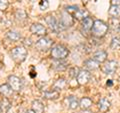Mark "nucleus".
<instances>
[{
	"label": "nucleus",
	"mask_w": 120,
	"mask_h": 113,
	"mask_svg": "<svg viewBox=\"0 0 120 113\" xmlns=\"http://www.w3.org/2000/svg\"><path fill=\"white\" fill-rule=\"evenodd\" d=\"M107 31H108V25L105 23V22L101 21V20H95L94 22H93L91 32L95 37L101 38V37L106 35Z\"/></svg>",
	"instance_id": "f257e3e1"
},
{
	"label": "nucleus",
	"mask_w": 120,
	"mask_h": 113,
	"mask_svg": "<svg viewBox=\"0 0 120 113\" xmlns=\"http://www.w3.org/2000/svg\"><path fill=\"white\" fill-rule=\"evenodd\" d=\"M69 55V50L63 45H56L51 50V57L55 60H63Z\"/></svg>",
	"instance_id": "f03ea898"
},
{
	"label": "nucleus",
	"mask_w": 120,
	"mask_h": 113,
	"mask_svg": "<svg viewBox=\"0 0 120 113\" xmlns=\"http://www.w3.org/2000/svg\"><path fill=\"white\" fill-rule=\"evenodd\" d=\"M11 57L14 60L15 62L20 63L23 62L24 60L26 59V56H27V50L25 49V47L23 46H17L14 47L10 52Z\"/></svg>",
	"instance_id": "7ed1b4c3"
},
{
	"label": "nucleus",
	"mask_w": 120,
	"mask_h": 113,
	"mask_svg": "<svg viewBox=\"0 0 120 113\" xmlns=\"http://www.w3.org/2000/svg\"><path fill=\"white\" fill-rule=\"evenodd\" d=\"M58 23H59L60 30H63V29H65L67 27H70V26L73 24V18L69 13L62 12L61 17H60V21L58 22Z\"/></svg>",
	"instance_id": "20e7f679"
},
{
	"label": "nucleus",
	"mask_w": 120,
	"mask_h": 113,
	"mask_svg": "<svg viewBox=\"0 0 120 113\" xmlns=\"http://www.w3.org/2000/svg\"><path fill=\"white\" fill-rule=\"evenodd\" d=\"M52 44H53V40L48 38V37H42L36 42V48L39 51H47L50 49Z\"/></svg>",
	"instance_id": "39448f33"
},
{
	"label": "nucleus",
	"mask_w": 120,
	"mask_h": 113,
	"mask_svg": "<svg viewBox=\"0 0 120 113\" xmlns=\"http://www.w3.org/2000/svg\"><path fill=\"white\" fill-rule=\"evenodd\" d=\"M101 70L103 71V73L111 75L113 74L116 70H117V61L115 60H110L104 64V65L101 67Z\"/></svg>",
	"instance_id": "423d86ee"
},
{
	"label": "nucleus",
	"mask_w": 120,
	"mask_h": 113,
	"mask_svg": "<svg viewBox=\"0 0 120 113\" xmlns=\"http://www.w3.org/2000/svg\"><path fill=\"white\" fill-rule=\"evenodd\" d=\"M8 85L11 87L13 91H20L22 88V82L19 77L11 75L8 77Z\"/></svg>",
	"instance_id": "0eeeda50"
},
{
	"label": "nucleus",
	"mask_w": 120,
	"mask_h": 113,
	"mask_svg": "<svg viewBox=\"0 0 120 113\" xmlns=\"http://www.w3.org/2000/svg\"><path fill=\"white\" fill-rule=\"evenodd\" d=\"M45 22L47 23V25L49 26V28L54 32H59L60 28H59V23L58 21L56 20V18L54 16H51V15H48V16L45 17Z\"/></svg>",
	"instance_id": "6e6552de"
},
{
	"label": "nucleus",
	"mask_w": 120,
	"mask_h": 113,
	"mask_svg": "<svg viewBox=\"0 0 120 113\" xmlns=\"http://www.w3.org/2000/svg\"><path fill=\"white\" fill-rule=\"evenodd\" d=\"M90 77H91V74H90L89 71L87 70H82L80 71L77 75V82L79 85H85L87 84L89 80H90Z\"/></svg>",
	"instance_id": "1a4fd4ad"
},
{
	"label": "nucleus",
	"mask_w": 120,
	"mask_h": 113,
	"mask_svg": "<svg viewBox=\"0 0 120 113\" xmlns=\"http://www.w3.org/2000/svg\"><path fill=\"white\" fill-rule=\"evenodd\" d=\"M30 31H31L32 34L39 36H43L46 34V28L40 23H33L30 26Z\"/></svg>",
	"instance_id": "9d476101"
},
{
	"label": "nucleus",
	"mask_w": 120,
	"mask_h": 113,
	"mask_svg": "<svg viewBox=\"0 0 120 113\" xmlns=\"http://www.w3.org/2000/svg\"><path fill=\"white\" fill-rule=\"evenodd\" d=\"M65 103L67 104V106H68L70 109H77L78 106H79V102H78V99L76 98L75 96H67L65 98Z\"/></svg>",
	"instance_id": "9b49d317"
},
{
	"label": "nucleus",
	"mask_w": 120,
	"mask_h": 113,
	"mask_svg": "<svg viewBox=\"0 0 120 113\" xmlns=\"http://www.w3.org/2000/svg\"><path fill=\"white\" fill-rule=\"evenodd\" d=\"M27 18H28L27 13L23 9H17L15 11V19L17 20V22H19V23H25Z\"/></svg>",
	"instance_id": "f8f14e48"
},
{
	"label": "nucleus",
	"mask_w": 120,
	"mask_h": 113,
	"mask_svg": "<svg viewBox=\"0 0 120 113\" xmlns=\"http://www.w3.org/2000/svg\"><path fill=\"white\" fill-rule=\"evenodd\" d=\"M110 101L106 99V98H101L98 102V109L102 112V113H105L109 110L110 108Z\"/></svg>",
	"instance_id": "ddd939ff"
},
{
	"label": "nucleus",
	"mask_w": 120,
	"mask_h": 113,
	"mask_svg": "<svg viewBox=\"0 0 120 113\" xmlns=\"http://www.w3.org/2000/svg\"><path fill=\"white\" fill-rule=\"evenodd\" d=\"M93 59L98 63H102L107 59V52L104 50H98L93 54Z\"/></svg>",
	"instance_id": "4468645a"
},
{
	"label": "nucleus",
	"mask_w": 120,
	"mask_h": 113,
	"mask_svg": "<svg viewBox=\"0 0 120 113\" xmlns=\"http://www.w3.org/2000/svg\"><path fill=\"white\" fill-rule=\"evenodd\" d=\"M108 28H110L113 31H117L120 29V20L119 18H114L111 17L108 20Z\"/></svg>",
	"instance_id": "2eb2a0df"
},
{
	"label": "nucleus",
	"mask_w": 120,
	"mask_h": 113,
	"mask_svg": "<svg viewBox=\"0 0 120 113\" xmlns=\"http://www.w3.org/2000/svg\"><path fill=\"white\" fill-rule=\"evenodd\" d=\"M0 93L7 98V97H10L11 95H12L13 90L11 89V87L8 84H2L1 86H0Z\"/></svg>",
	"instance_id": "dca6fc26"
},
{
	"label": "nucleus",
	"mask_w": 120,
	"mask_h": 113,
	"mask_svg": "<svg viewBox=\"0 0 120 113\" xmlns=\"http://www.w3.org/2000/svg\"><path fill=\"white\" fill-rule=\"evenodd\" d=\"M93 21L92 20V18L91 17H86L85 19H83L82 20V23H81V25H82V29H84V31H89V30H91V28H92V26H93Z\"/></svg>",
	"instance_id": "f3484780"
},
{
	"label": "nucleus",
	"mask_w": 120,
	"mask_h": 113,
	"mask_svg": "<svg viewBox=\"0 0 120 113\" xmlns=\"http://www.w3.org/2000/svg\"><path fill=\"white\" fill-rule=\"evenodd\" d=\"M32 110L35 113H43L44 111V105L39 100H34L32 102Z\"/></svg>",
	"instance_id": "a211bd4d"
},
{
	"label": "nucleus",
	"mask_w": 120,
	"mask_h": 113,
	"mask_svg": "<svg viewBox=\"0 0 120 113\" xmlns=\"http://www.w3.org/2000/svg\"><path fill=\"white\" fill-rule=\"evenodd\" d=\"M84 67L89 70H95L99 67V63L95 61L94 59H88L84 61Z\"/></svg>",
	"instance_id": "6ab92c4d"
},
{
	"label": "nucleus",
	"mask_w": 120,
	"mask_h": 113,
	"mask_svg": "<svg viewBox=\"0 0 120 113\" xmlns=\"http://www.w3.org/2000/svg\"><path fill=\"white\" fill-rule=\"evenodd\" d=\"M92 104H93V101L90 99L89 97H83L79 102V106L83 109V110H86V109H89L91 107Z\"/></svg>",
	"instance_id": "aec40b11"
},
{
	"label": "nucleus",
	"mask_w": 120,
	"mask_h": 113,
	"mask_svg": "<svg viewBox=\"0 0 120 113\" xmlns=\"http://www.w3.org/2000/svg\"><path fill=\"white\" fill-rule=\"evenodd\" d=\"M66 80L64 78H59L57 79V80L55 81V83L53 84V88L54 90H56V91H59V90H62L65 88L66 86Z\"/></svg>",
	"instance_id": "412c9836"
},
{
	"label": "nucleus",
	"mask_w": 120,
	"mask_h": 113,
	"mask_svg": "<svg viewBox=\"0 0 120 113\" xmlns=\"http://www.w3.org/2000/svg\"><path fill=\"white\" fill-rule=\"evenodd\" d=\"M10 105H11L10 101L8 100V98H6V97L0 101V110H1V113H6L8 111L10 108Z\"/></svg>",
	"instance_id": "4be33fe9"
},
{
	"label": "nucleus",
	"mask_w": 120,
	"mask_h": 113,
	"mask_svg": "<svg viewBox=\"0 0 120 113\" xmlns=\"http://www.w3.org/2000/svg\"><path fill=\"white\" fill-rule=\"evenodd\" d=\"M73 17L76 18L77 20H83L86 17H88V12L84 9H78L76 12L73 14Z\"/></svg>",
	"instance_id": "5701e85b"
},
{
	"label": "nucleus",
	"mask_w": 120,
	"mask_h": 113,
	"mask_svg": "<svg viewBox=\"0 0 120 113\" xmlns=\"http://www.w3.org/2000/svg\"><path fill=\"white\" fill-rule=\"evenodd\" d=\"M43 96L46 99H52V100L57 99L58 97H59V91H56V90H50V91H46V92L43 94Z\"/></svg>",
	"instance_id": "b1692460"
},
{
	"label": "nucleus",
	"mask_w": 120,
	"mask_h": 113,
	"mask_svg": "<svg viewBox=\"0 0 120 113\" xmlns=\"http://www.w3.org/2000/svg\"><path fill=\"white\" fill-rule=\"evenodd\" d=\"M108 14L114 18H119L120 17V8L118 6H110L109 10H108Z\"/></svg>",
	"instance_id": "393cba45"
},
{
	"label": "nucleus",
	"mask_w": 120,
	"mask_h": 113,
	"mask_svg": "<svg viewBox=\"0 0 120 113\" xmlns=\"http://www.w3.org/2000/svg\"><path fill=\"white\" fill-rule=\"evenodd\" d=\"M6 36H7V38H9L11 41H18L21 38V35L19 34V33L16 32V31H13V30L7 32Z\"/></svg>",
	"instance_id": "a878e982"
},
{
	"label": "nucleus",
	"mask_w": 120,
	"mask_h": 113,
	"mask_svg": "<svg viewBox=\"0 0 120 113\" xmlns=\"http://www.w3.org/2000/svg\"><path fill=\"white\" fill-rule=\"evenodd\" d=\"M110 48L113 50L120 49V36H116L112 38L110 43Z\"/></svg>",
	"instance_id": "bb28decb"
},
{
	"label": "nucleus",
	"mask_w": 120,
	"mask_h": 113,
	"mask_svg": "<svg viewBox=\"0 0 120 113\" xmlns=\"http://www.w3.org/2000/svg\"><path fill=\"white\" fill-rule=\"evenodd\" d=\"M53 67L55 69H57V70H64L66 68V63L64 62H60V60L57 62H55L53 64Z\"/></svg>",
	"instance_id": "cd10ccee"
},
{
	"label": "nucleus",
	"mask_w": 120,
	"mask_h": 113,
	"mask_svg": "<svg viewBox=\"0 0 120 113\" xmlns=\"http://www.w3.org/2000/svg\"><path fill=\"white\" fill-rule=\"evenodd\" d=\"M79 72L80 71H79V69H78V67H72V68L69 69V77H71V78L76 77Z\"/></svg>",
	"instance_id": "c85d7f7f"
},
{
	"label": "nucleus",
	"mask_w": 120,
	"mask_h": 113,
	"mask_svg": "<svg viewBox=\"0 0 120 113\" xmlns=\"http://www.w3.org/2000/svg\"><path fill=\"white\" fill-rule=\"evenodd\" d=\"M9 6V2L8 0H0V10L1 11H5Z\"/></svg>",
	"instance_id": "c756f323"
},
{
	"label": "nucleus",
	"mask_w": 120,
	"mask_h": 113,
	"mask_svg": "<svg viewBox=\"0 0 120 113\" xmlns=\"http://www.w3.org/2000/svg\"><path fill=\"white\" fill-rule=\"evenodd\" d=\"M78 9L79 8H78L77 6H68V7H66V12L69 13L70 15H73Z\"/></svg>",
	"instance_id": "7c9ffc66"
},
{
	"label": "nucleus",
	"mask_w": 120,
	"mask_h": 113,
	"mask_svg": "<svg viewBox=\"0 0 120 113\" xmlns=\"http://www.w3.org/2000/svg\"><path fill=\"white\" fill-rule=\"evenodd\" d=\"M111 5L112 6H119L120 0H111Z\"/></svg>",
	"instance_id": "2f4dec72"
},
{
	"label": "nucleus",
	"mask_w": 120,
	"mask_h": 113,
	"mask_svg": "<svg viewBox=\"0 0 120 113\" xmlns=\"http://www.w3.org/2000/svg\"><path fill=\"white\" fill-rule=\"evenodd\" d=\"M25 45H31L32 42H31V40L30 39H25V42H23Z\"/></svg>",
	"instance_id": "473e14b6"
},
{
	"label": "nucleus",
	"mask_w": 120,
	"mask_h": 113,
	"mask_svg": "<svg viewBox=\"0 0 120 113\" xmlns=\"http://www.w3.org/2000/svg\"><path fill=\"white\" fill-rule=\"evenodd\" d=\"M81 113H94L93 111H90V110H88V109H86V110H83Z\"/></svg>",
	"instance_id": "72a5a7b5"
},
{
	"label": "nucleus",
	"mask_w": 120,
	"mask_h": 113,
	"mask_svg": "<svg viewBox=\"0 0 120 113\" xmlns=\"http://www.w3.org/2000/svg\"><path fill=\"white\" fill-rule=\"evenodd\" d=\"M107 85L111 86V85H112V80H108V81H107Z\"/></svg>",
	"instance_id": "f704fd0d"
},
{
	"label": "nucleus",
	"mask_w": 120,
	"mask_h": 113,
	"mask_svg": "<svg viewBox=\"0 0 120 113\" xmlns=\"http://www.w3.org/2000/svg\"><path fill=\"white\" fill-rule=\"evenodd\" d=\"M26 113H35V112L33 110H27V111H26Z\"/></svg>",
	"instance_id": "c9c22d12"
},
{
	"label": "nucleus",
	"mask_w": 120,
	"mask_h": 113,
	"mask_svg": "<svg viewBox=\"0 0 120 113\" xmlns=\"http://www.w3.org/2000/svg\"><path fill=\"white\" fill-rule=\"evenodd\" d=\"M119 33H120V29H119Z\"/></svg>",
	"instance_id": "e433bc0d"
},
{
	"label": "nucleus",
	"mask_w": 120,
	"mask_h": 113,
	"mask_svg": "<svg viewBox=\"0 0 120 113\" xmlns=\"http://www.w3.org/2000/svg\"><path fill=\"white\" fill-rule=\"evenodd\" d=\"M17 1H20V0H17Z\"/></svg>",
	"instance_id": "4c0bfd02"
}]
</instances>
